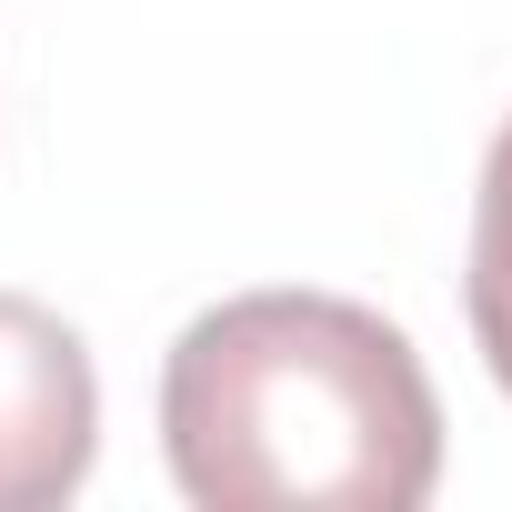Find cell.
<instances>
[{
	"mask_svg": "<svg viewBox=\"0 0 512 512\" xmlns=\"http://www.w3.org/2000/svg\"><path fill=\"white\" fill-rule=\"evenodd\" d=\"M161 452L201 512H412L442 482V402L372 302L241 292L171 342Z\"/></svg>",
	"mask_w": 512,
	"mask_h": 512,
	"instance_id": "1",
	"label": "cell"
},
{
	"mask_svg": "<svg viewBox=\"0 0 512 512\" xmlns=\"http://www.w3.org/2000/svg\"><path fill=\"white\" fill-rule=\"evenodd\" d=\"M101 452V372L81 332L31 302L0 292V512H51L91 482Z\"/></svg>",
	"mask_w": 512,
	"mask_h": 512,
	"instance_id": "2",
	"label": "cell"
},
{
	"mask_svg": "<svg viewBox=\"0 0 512 512\" xmlns=\"http://www.w3.org/2000/svg\"><path fill=\"white\" fill-rule=\"evenodd\" d=\"M462 312L472 342L492 362V382L512 392V121L482 151V191H472V272H462Z\"/></svg>",
	"mask_w": 512,
	"mask_h": 512,
	"instance_id": "3",
	"label": "cell"
}]
</instances>
